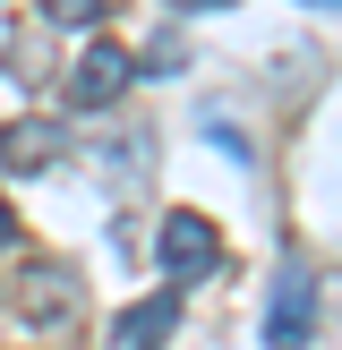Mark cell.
<instances>
[{
	"mask_svg": "<svg viewBox=\"0 0 342 350\" xmlns=\"http://www.w3.org/2000/svg\"><path fill=\"white\" fill-rule=\"evenodd\" d=\"M325 299H334V334H342V273H334V282H325Z\"/></svg>",
	"mask_w": 342,
	"mask_h": 350,
	"instance_id": "9c48e42d",
	"label": "cell"
},
{
	"mask_svg": "<svg viewBox=\"0 0 342 350\" xmlns=\"http://www.w3.org/2000/svg\"><path fill=\"white\" fill-rule=\"evenodd\" d=\"M154 256H163L171 291H180V282H197V273H214L222 239H214V222H205V214H163V231H154Z\"/></svg>",
	"mask_w": 342,
	"mask_h": 350,
	"instance_id": "7a4b0ae2",
	"label": "cell"
},
{
	"mask_svg": "<svg viewBox=\"0 0 342 350\" xmlns=\"http://www.w3.org/2000/svg\"><path fill=\"white\" fill-rule=\"evenodd\" d=\"M308 334H317V273L291 256L282 282H274V308H265V350H308Z\"/></svg>",
	"mask_w": 342,
	"mask_h": 350,
	"instance_id": "6da1fadb",
	"label": "cell"
},
{
	"mask_svg": "<svg viewBox=\"0 0 342 350\" xmlns=\"http://www.w3.org/2000/svg\"><path fill=\"white\" fill-rule=\"evenodd\" d=\"M51 26H94V17H111V0H43Z\"/></svg>",
	"mask_w": 342,
	"mask_h": 350,
	"instance_id": "52a82bcc",
	"label": "cell"
},
{
	"mask_svg": "<svg viewBox=\"0 0 342 350\" xmlns=\"http://www.w3.org/2000/svg\"><path fill=\"white\" fill-rule=\"evenodd\" d=\"M0 248H17V214H9V197H0Z\"/></svg>",
	"mask_w": 342,
	"mask_h": 350,
	"instance_id": "ba28073f",
	"label": "cell"
},
{
	"mask_svg": "<svg viewBox=\"0 0 342 350\" xmlns=\"http://www.w3.org/2000/svg\"><path fill=\"white\" fill-rule=\"evenodd\" d=\"M129 68H137V60H129L120 43H94V51L77 60V68H68V94H77V111H103V103H120Z\"/></svg>",
	"mask_w": 342,
	"mask_h": 350,
	"instance_id": "3957f363",
	"label": "cell"
},
{
	"mask_svg": "<svg viewBox=\"0 0 342 350\" xmlns=\"http://www.w3.org/2000/svg\"><path fill=\"white\" fill-rule=\"evenodd\" d=\"M171 334H180V291H154V299H137L111 325V350H163Z\"/></svg>",
	"mask_w": 342,
	"mask_h": 350,
	"instance_id": "277c9868",
	"label": "cell"
},
{
	"mask_svg": "<svg viewBox=\"0 0 342 350\" xmlns=\"http://www.w3.org/2000/svg\"><path fill=\"white\" fill-rule=\"evenodd\" d=\"M68 308H77V273H68V265L26 273V317L34 325H68Z\"/></svg>",
	"mask_w": 342,
	"mask_h": 350,
	"instance_id": "8992f818",
	"label": "cell"
},
{
	"mask_svg": "<svg viewBox=\"0 0 342 350\" xmlns=\"http://www.w3.org/2000/svg\"><path fill=\"white\" fill-rule=\"evenodd\" d=\"M60 146H68V137L51 129V120H17V129H0V163H9V171H43V163H60Z\"/></svg>",
	"mask_w": 342,
	"mask_h": 350,
	"instance_id": "5b68a950",
	"label": "cell"
},
{
	"mask_svg": "<svg viewBox=\"0 0 342 350\" xmlns=\"http://www.w3.org/2000/svg\"><path fill=\"white\" fill-rule=\"evenodd\" d=\"M171 9H222V0H171Z\"/></svg>",
	"mask_w": 342,
	"mask_h": 350,
	"instance_id": "30bf717a",
	"label": "cell"
}]
</instances>
